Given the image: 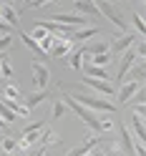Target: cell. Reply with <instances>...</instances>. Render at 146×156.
<instances>
[{
	"mask_svg": "<svg viewBox=\"0 0 146 156\" xmlns=\"http://www.w3.org/2000/svg\"><path fill=\"white\" fill-rule=\"evenodd\" d=\"M121 55H123V58H121V63H119V78H123L126 73H129V68L139 61V53H134L131 48H129L126 53H121Z\"/></svg>",
	"mask_w": 146,
	"mask_h": 156,
	"instance_id": "9c48e42d",
	"label": "cell"
},
{
	"mask_svg": "<svg viewBox=\"0 0 146 156\" xmlns=\"http://www.w3.org/2000/svg\"><path fill=\"white\" fill-rule=\"evenodd\" d=\"M15 146H18V141H13V139H3V149H5L8 154H13Z\"/></svg>",
	"mask_w": 146,
	"mask_h": 156,
	"instance_id": "f1b7e54d",
	"label": "cell"
},
{
	"mask_svg": "<svg viewBox=\"0 0 146 156\" xmlns=\"http://www.w3.org/2000/svg\"><path fill=\"white\" fill-rule=\"evenodd\" d=\"M71 48H73V43H68V41H61V38H55V43H53V48L48 53H51L53 58H61V55H68L71 53Z\"/></svg>",
	"mask_w": 146,
	"mask_h": 156,
	"instance_id": "4fadbf2b",
	"label": "cell"
},
{
	"mask_svg": "<svg viewBox=\"0 0 146 156\" xmlns=\"http://www.w3.org/2000/svg\"><path fill=\"white\" fill-rule=\"evenodd\" d=\"M68 111V106H66V101H55V108H53V119H61V116Z\"/></svg>",
	"mask_w": 146,
	"mask_h": 156,
	"instance_id": "484cf974",
	"label": "cell"
},
{
	"mask_svg": "<svg viewBox=\"0 0 146 156\" xmlns=\"http://www.w3.org/2000/svg\"><path fill=\"white\" fill-rule=\"evenodd\" d=\"M0 33H10V28H8V25H5L3 20H0Z\"/></svg>",
	"mask_w": 146,
	"mask_h": 156,
	"instance_id": "836d02e7",
	"label": "cell"
},
{
	"mask_svg": "<svg viewBox=\"0 0 146 156\" xmlns=\"http://www.w3.org/2000/svg\"><path fill=\"white\" fill-rule=\"evenodd\" d=\"M51 23H58V25H83V18L81 15H66V13H58V15H51Z\"/></svg>",
	"mask_w": 146,
	"mask_h": 156,
	"instance_id": "8fae6325",
	"label": "cell"
},
{
	"mask_svg": "<svg viewBox=\"0 0 146 156\" xmlns=\"http://www.w3.org/2000/svg\"><path fill=\"white\" fill-rule=\"evenodd\" d=\"M3 103H5V106H8V108H10L15 116H30V111H28L23 103H18V101H8V98H3Z\"/></svg>",
	"mask_w": 146,
	"mask_h": 156,
	"instance_id": "2e32d148",
	"label": "cell"
},
{
	"mask_svg": "<svg viewBox=\"0 0 146 156\" xmlns=\"http://www.w3.org/2000/svg\"><path fill=\"white\" fill-rule=\"evenodd\" d=\"M113 156H116V154H113Z\"/></svg>",
	"mask_w": 146,
	"mask_h": 156,
	"instance_id": "ab89813d",
	"label": "cell"
},
{
	"mask_svg": "<svg viewBox=\"0 0 146 156\" xmlns=\"http://www.w3.org/2000/svg\"><path fill=\"white\" fill-rule=\"evenodd\" d=\"M136 91H139V81H129V83H123V88L119 91V103H121V106L131 103V98L136 96Z\"/></svg>",
	"mask_w": 146,
	"mask_h": 156,
	"instance_id": "ba28073f",
	"label": "cell"
},
{
	"mask_svg": "<svg viewBox=\"0 0 146 156\" xmlns=\"http://www.w3.org/2000/svg\"><path fill=\"white\" fill-rule=\"evenodd\" d=\"M43 129V121H35V123H30V126H25V131H41ZM23 131V133H25Z\"/></svg>",
	"mask_w": 146,
	"mask_h": 156,
	"instance_id": "4dcf8cb0",
	"label": "cell"
},
{
	"mask_svg": "<svg viewBox=\"0 0 146 156\" xmlns=\"http://www.w3.org/2000/svg\"><path fill=\"white\" fill-rule=\"evenodd\" d=\"M0 73H3L5 78L13 76V66H10V61H8V58H3V61H0Z\"/></svg>",
	"mask_w": 146,
	"mask_h": 156,
	"instance_id": "d4e9b609",
	"label": "cell"
},
{
	"mask_svg": "<svg viewBox=\"0 0 146 156\" xmlns=\"http://www.w3.org/2000/svg\"><path fill=\"white\" fill-rule=\"evenodd\" d=\"M144 111H146L144 103H136V116H141V119H144Z\"/></svg>",
	"mask_w": 146,
	"mask_h": 156,
	"instance_id": "d6a6232c",
	"label": "cell"
},
{
	"mask_svg": "<svg viewBox=\"0 0 146 156\" xmlns=\"http://www.w3.org/2000/svg\"><path fill=\"white\" fill-rule=\"evenodd\" d=\"M3 98H8V101H18V98H20V93H18L15 86L8 83V88H5V96H3Z\"/></svg>",
	"mask_w": 146,
	"mask_h": 156,
	"instance_id": "cb8c5ba5",
	"label": "cell"
},
{
	"mask_svg": "<svg viewBox=\"0 0 146 156\" xmlns=\"http://www.w3.org/2000/svg\"><path fill=\"white\" fill-rule=\"evenodd\" d=\"M28 35H30V38H33V41H35V43H41V41H43V38L48 35V30H43V28H41V25H35V28H33V33H28Z\"/></svg>",
	"mask_w": 146,
	"mask_h": 156,
	"instance_id": "603a6c76",
	"label": "cell"
},
{
	"mask_svg": "<svg viewBox=\"0 0 146 156\" xmlns=\"http://www.w3.org/2000/svg\"><path fill=\"white\" fill-rule=\"evenodd\" d=\"M131 126H134V133H136V139H146V131H144V119H141V116H131Z\"/></svg>",
	"mask_w": 146,
	"mask_h": 156,
	"instance_id": "9a60e30c",
	"label": "cell"
},
{
	"mask_svg": "<svg viewBox=\"0 0 146 156\" xmlns=\"http://www.w3.org/2000/svg\"><path fill=\"white\" fill-rule=\"evenodd\" d=\"M66 106H68V108H71V111H73L76 116H78V119H81L83 123H88V126H91L93 131H98V133H101V123H98V116H96L93 111H88L86 106H81L78 101L73 98V96H71V98L66 101Z\"/></svg>",
	"mask_w": 146,
	"mask_h": 156,
	"instance_id": "6da1fadb",
	"label": "cell"
},
{
	"mask_svg": "<svg viewBox=\"0 0 146 156\" xmlns=\"http://www.w3.org/2000/svg\"><path fill=\"white\" fill-rule=\"evenodd\" d=\"M10 45H13V35H3L0 38V53H5Z\"/></svg>",
	"mask_w": 146,
	"mask_h": 156,
	"instance_id": "83f0119b",
	"label": "cell"
},
{
	"mask_svg": "<svg viewBox=\"0 0 146 156\" xmlns=\"http://www.w3.org/2000/svg\"><path fill=\"white\" fill-rule=\"evenodd\" d=\"M20 41H23V43H25L28 48H30V51H33L35 55H45V53L41 51V45H38V43L33 41V38H30V35H28V33H20Z\"/></svg>",
	"mask_w": 146,
	"mask_h": 156,
	"instance_id": "ffe728a7",
	"label": "cell"
},
{
	"mask_svg": "<svg viewBox=\"0 0 146 156\" xmlns=\"http://www.w3.org/2000/svg\"><path fill=\"white\" fill-rule=\"evenodd\" d=\"M3 129H5V121H3V119H0V131H3Z\"/></svg>",
	"mask_w": 146,
	"mask_h": 156,
	"instance_id": "d590c367",
	"label": "cell"
},
{
	"mask_svg": "<svg viewBox=\"0 0 146 156\" xmlns=\"http://www.w3.org/2000/svg\"><path fill=\"white\" fill-rule=\"evenodd\" d=\"M68 63H71V68H76V71H81V68H83V51H81V48L71 53V58H68Z\"/></svg>",
	"mask_w": 146,
	"mask_h": 156,
	"instance_id": "d6986e66",
	"label": "cell"
},
{
	"mask_svg": "<svg viewBox=\"0 0 146 156\" xmlns=\"http://www.w3.org/2000/svg\"><path fill=\"white\" fill-rule=\"evenodd\" d=\"M45 98H48V93H45V91H38V93H33V96H28V101H25V108L30 111L33 106H38V103H43Z\"/></svg>",
	"mask_w": 146,
	"mask_h": 156,
	"instance_id": "ac0fdd59",
	"label": "cell"
},
{
	"mask_svg": "<svg viewBox=\"0 0 146 156\" xmlns=\"http://www.w3.org/2000/svg\"><path fill=\"white\" fill-rule=\"evenodd\" d=\"M45 0H28V8H45Z\"/></svg>",
	"mask_w": 146,
	"mask_h": 156,
	"instance_id": "f546056e",
	"label": "cell"
},
{
	"mask_svg": "<svg viewBox=\"0 0 146 156\" xmlns=\"http://www.w3.org/2000/svg\"><path fill=\"white\" fill-rule=\"evenodd\" d=\"M81 83L91 86L93 91H98V93H103V96H113V86H111V81H98V78H88V76H81Z\"/></svg>",
	"mask_w": 146,
	"mask_h": 156,
	"instance_id": "5b68a950",
	"label": "cell"
},
{
	"mask_svg": "<svg viewBox=\"0 0 146 156\" xmlns=\"http://www.w3.org/2000/svg\"><path fill=\"white\" fill-rule=\"evenodd\" d=\"M8 156H13V154H8Z\"/></svg>",
	"mask_w": 146,
	"mask_h": 156,
	"instance_id": "74e56055",
	"label": "cell"
},
{
	"mask_svg": "<svg viewBox=\"0 0 146 156\" xmlns=\"http://www.w3.org/2000/svg\"><path fill=\"white\" fill-rule=\"evenodd\" d=\"M98 33H101V30H98L96 25H93V28H83V30H78V33H73V30H71L66 41H68V43H78V41H88L91 35H98Z\"/></svg>",
	"mask_w": 146,
	"mask_h": 156,
	"instance_id": "7c38bea8",
	"label": "cell"
},
{
	"mask_svg": "<svg viewBox=\"0 0 146 156\" xmlns=\"http://www.w3.org/2000/svg\"><path fill=\"white\" fill-rule=\"evenodd\" d=\"M0 119H3L5 123H13V121L18 119V116H15V113H13V111H10V108H8V106H5V103H3V98H0Z\"/></svg>",
	"mask_w": 146,
	"mask_h": 156,
	"instance_id": "44dd1931",
	"label": "cell"
},
{
	"mask_svg": "<svg viewBox=\"0 0 146 156\" xmlns=\"http://www.w3.org/2000/svg\"><path fill=\"white\" fill-rule=\"evenodd\" d=\"M136 41H139V35H134V33H126L123 38H119L116 43H111V45H109V55L113 58V55H121V53H126V51H129V48H131Z\"/></svg>",
	"mask_w": 146,
	"mask_h": 156,
	"instance_id": "3957f363",
	"label": "cell"
},
{
	"mask_svg": "<svg viewBox=\"0 0 146 156\" xmlns=\"http://www.w3.org/2000/svg\"><path fill=\"white\" fill-rule=\"evenodd\" d=\"M76 10H81V13H91V15H101L98 5H96V3H86V0H78V3H76Z\"/></svg>",
	"mask_w": 146,
	"mask_h": 156,
	"instance_id": "e0dca14e",
	"label": "cell"
},
{
	"mask_svg": "<svg viewBox=\"0 0 146 156\" xmlns=\"http://www.w3.org/2000/svg\"><path fill=\"white\" fill-rule=\"evenodd\" d=\"M48 68L43 63H33V81L38 86V91H45V86H48Z\"/></svg>",
	"mask_w": 146,
	"mask_h": 156,
	"instance_id": "52a82bcc",
	"label": "cell"
},
{
	"mask_svg": "<svg viewBox=\"0 0 146 156\" xmlns=\"http://www.w3.org/2000/svg\"><path fill=\"white\" fill-rule=\"evenodd\" d=\"M73 98L78 101L81 106H86L88 111H98V113H113L116 106L111 101H103V98H96V96H81V93H73Z\"/></svg>",
	"mask_w": 146,
	"mask_h": 156,
	"instance_id": "7a4b0ae2",
	"label": "cell"
},
{
	"mask_svg": "<svg viewBox=\"0 0 146 156\" xmlns=\"http://www.w3.org/2000/svg\"><path fill=\"white\" fill-rule=\"evenodd\" d=\"M131 20H134V25H136V30H139V35H144L146 33V28H144V20H141V15H131Z\"/></svg>",
	"mask_w": 146,
	"mask_h": 156,
	"instance_id": "4316f807",
	"label": "cell"
},
{
	"mask_svg": "<svg viewBox=\"0 0 146 156\" xmlns=\"http://www.w3.org/2000/svg\"><path fill=\"white\" fill-rule=\"evenodd\" d=\"M91 156H106V154H101V151H93V154H91Z\"/></svg>",
	"mask_w": 146,
	"mask_h": 156,
	"instance_id": "e575fe53",
	"label": "cell"
},
{
	"mask_svg": "<svg viewBox=\"0 0 146 156\" xmlns=\"http://www.w3.org/2000/svg\"><path fill=\"white\" fill-rule=\"evenodd\" d=\"M3 58H5V53H0V61H3Z\"/></svg>",
	"mask_w": 146,
	"mask_h": 156,
	"instance_id": "8d00e7d4",
	"label": "cell"
},
{
	"mask_svg": "<svg viewBox=\"0 0 146 156\" xmlns=\"http://www.w3.org/2000/svg\"><path fill=\"white\" fill-rule=\"evenodd\" d=\"M28 156H45V144H43V146H38V149H35V151H30Z\"/></svg>",
	"mask_w": 146,
	"mask_h": 156,
	"instance_id": "1f68e13d",
	"label": "cell"
},
{
	"mask_svg": "<svg viewBox=\"0 0 146 156\" xmlns=\"http://www.w3.org/2000/svg\"><path fill=\"white\" fill-rule=\"evenodd\" d=\"M0 18H3V23L8 25V28H18V10L10 5V3H5V5H0Z\"/></svg>",
	"mask_w": 146,
	"mask_h": 156,
	"instance_id": "8992f818",
	"label": "cell"
},
{
	"mask_svg": "<svg viewBox=\"0 0 146 156\" xmlns=\"http://www.w3.org/2000/svg\"><path fill=\"white\" fill-rule=\"evenodd\" d=\"M103 139H86L81 146H76V149H71V151H68L66 156H86V154H91V149H93V146H98Z\"/></svg>",
	"mask_w": 146,
	"mask_h": 156,
	"instance_id": "30bf717a",
	"label": "cell"
},
{
	"mask_svg": "<svg viewBox=\"0 0 146 156\" xmlns=\"http://www.w3.org/2000/svg\"><path fill=\"white\" fill-rule=\"evenodd\" d=\"M88 63H91V66H98V68H103L106 63H111V55H109V53H101V55H93V58H88Z\"/></svg>",
	"mask_w": 146,
	"mask_h": 156,
	"instance_id": "7402d4cb",
	"label": "cell"
},
{
	"mask_svg": "<svg viewBox=\"0 0 146 156\" xmlns=\"http://www.w3.org/2000/svg\"><path fill=\"white\" fill-rule=\"evenodd\" d=\"M0 133H3V131H0Z\"/></svg>",
	"mask_w": 146,
	"mask_h": 156,
	"instance_id": "f35d334b",
	"label": "cell"
},
{
	"mask_svg": "<svg viewBox=\"0 0 146 156\" xmlns=\"http://www.w3.org/2000/svg\"><path fill=\"white\" fill-rule=\"evenodd\" d=\"M96 5H98V10H101V15L103 18H109V20L116 25V28H121V30H129V25H126V20H123V18L119 15V13H116L113 10V8L109 5V3H96Z\"/></svg>",
	"mask_w": 146,
	"mask_h": 156,
	"instance_id": "277c9868",
	"label": "cell"
},
{
	"mask_svg": "<svg viewBox=\"0 0 146 156\" xmlns=\"http://www.w3.org/2000/svg\"><path fill=\"white\" fill-rule=\"evenodd\" d=\"M81 71H83V76H88V78H98V81H109V73H106L103 71V68H98V66H91V63H86L83 68H81Z\"/></svg>",
	"mask_w": 146,
	"mask_h": 156,
	"instance_id": "5bb4252c",
	"label": "cell"
}]
</instances>
